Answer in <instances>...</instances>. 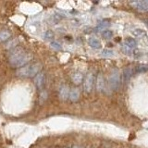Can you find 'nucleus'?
I'll list each match as a JSON object with an SVG mask.
<instances>
[{
	"label": "nucleus",
	"mask_w": 148,
	"mask_h": 148,
	"mask_svg": "<svg viewBox=\"0 0 148 148\" xmlns=\"http://www.w3.org/2000/svg\"><path fill=\"white\" fill-rule=\"evenodd\" d=\"M89 45L91 47L95 48V49L101 48V42L97 38H95V37H92V38L89 39Z\"/></svg>",
	"instance_id": "12"
},
{
	"label": "nucleus",
	"mask_w": 148,
	"mask_h": 148,
	"mask_svg": "<svg viewBox=\"0 0 148 148\" xmlns=\"http://www.w3.org/2000/svg\"><path fill=\"white\" fill-rule=\"evenodd\" d=\"M124 45L128 46V47L131 49H133L137 46V42L135 39L132 38V37H128V38H126L124 41Z\"/></svg>",
	"instance_id": "11"
},
{
	"label": "nucleus",
	"mask_w": 148,
	"mask_h": 148,
	"mask_svg": "<svg viewBox=\"0 0 148 148\" xmlns=\"http://www.w3.org/2000/svg\"><path fill=\"white\" fill-rule=\"evenodd\" d=\"M41 69H42V65L40 63L38 62L34 63L32 65H29V66L21 68L17 71V75L21 76V77H34L39 73Z\"/></svg>",
	"instance_id": "2"
},
{
	"label": "nucleus",
	"mask_w": 148,
	"mask_h": 148,
	"mask_svg": "<svg viewBox=\"0 0 148 148\" xmlns=\"http://www.w3.org/2000/svg\"><path fill=\"white\" fill-rule=\"evenodd\" d=\"M32 55L31 53L25 52L21 47H15L9 55V63L14 68H22L23 66L31 61Z\"/></svg>",
	"instance_id": "1"
},
{
	"label": "nucleus",
	"mask_w": 148,
	"mask_h": 148,
	"mask_svg": "<svg viewBox=\"0 0 148 148\" xmlns=\"http://www.w3.org/2000/svg\"><path fill=\"white\" fill-rule=\"evenodd\" d=\"M133 75V69L132 68H126V69H124V71H123V81L125 82H128L130 80H131V78L132 77Z\"/></svg>",
	"instance_id": "9"
},
{
	"label": "nucleus",
	"mask_w": 148,
	"mask_h": 148,
	"mask_svg": "<svg viewBox=\"0 0 148 148\" xmlns=\"http://www.w3.org/2000/svg\"><path fill=\"white\" fill-rule=\"evenodd\" d=\"M113 55H114V53L111 49L106 48V49H104L103 51H102V56L105 58H110V57H112Z\"/></svg>",
	"instance_id": "19"
},
{
	"label": "nucleus",
	"mask_w": 148,
	"mask_h": 148,
	"mask_svg": "<svg viewBox=\"0 0 148 148\" xmlns=\"http://www.w3.org/2000/svg\"><path fill=\"white\" fill-rule=\"evenodd\" d=\"M105 80H104V77L102 74H98V76H97V79H96V88L97 90L99 92H103L105 90Z\"/></svg>",
	"instance_id": "8"
},
{
	"label": "nucleus",
	"mask_w": 148,
	"mask_h": 148,
	"mask_svg": "<svg viewBox=\"0 0 148 148\" xmlns=\"http://www.w3.org/2000/svg\"><path fill=\"white\" fill-rule=\"evenodd\" d=\"M148 71L147 66H139V67H137V71L138 72H143V71Z\"/></svg>",
	"instance_id": "23"
},
{
	"label": "nucleus",
	"mask_w": 148,
	"mask_h": 148,
	"mask_svg": "<svg viewBox=\"0 0 148 148\" xmlns=\"http://www.w3.org/2000/svg\"><path fill=\"white\" fill-rule=\"evenodd\" d=\"M72 148H82V147H80V146H77V145H74V146H72Z\"/></svg>",
	"instance_id": "24"
},
{
	"label": "nucleus",
	"mask_w": 148,
	"mask_h": 148,
	"mask_svg": "<svg viewBox=\"0 0 148 148\" xmlns=\"http://www.w3.org/2000/svg\"><path fill=\"white\" fill-rule=\"evenodd\" d=\"M51 47L56 49V50H60L62 47H61V45H59V43H58V42H51Z\"/></svg>",
	"instance_id": "21"
},
{
	"label": "nucleus",
	"mask_w": 148,
	"mask_h": 148,
	"mask_svg": "<svg viewBox=\"0 0 148 148\" xmlns=\"http://www.w3.org/2000/svg\"><path fill=\"white\" fill-rule=\"evenodd\" d=\"M59 98L61 100H66L69 98V87L67 85H62L60 87L59 89Z\"/></svg>",
	"instance_id": "7"
},
{
	"label": "nucleus",
	"mask_w": 148,
	"mask_h": 148,
	"mask_svg": "<svg viewBox=\"0 0 148 148\" xmlns=\"http://www.w3.org/2000/svg\"><path fill=\"white\" fill-rule=\"evenodd\" d=\"M43 37H44V39H45V40H47V41L52 40V39L54 38V32H53L52 31H49V30H48V31H46V32H44Z\"/></svg>",
	"instance_id": "16"
},
{
	"label": "nucleus",
	"mask_w": 148,
	"mask_h": 148,
	"mask_svg": "<svg viewBox=\"0 0 148 148\" xmlns=\"http://www.w3.org/2000/svg\"><path fill=\"white\" fill-rule=\"evenodd\" d=\"M10 37H11V32L9 31L5 30V31L0 32V43L8 41Z\"/></svg>",
	"instance_id": "13"
},
{
	"label": "nucleus",
	"mask_w": 148,
	"mask_h": 148,
	"mask_svg": "<svg viewBox=\"0 0 148 148\" xmlns=\"http://www.w3.org/2000/svg\"><path fill=\"white\" fill-rule=\"evenodd\" d=\"M133 34L136 37H143V36L146 35V32L142 30V29H136V30L133 31Z\"/></svg>",
	"instance_id": "18"
},
{
	"label": "nucleus",
	"mask_w": 148,
	"mask_h": 148,
	"mask_svg": "<svg viewBox=\"0 0 148 148\" xmlns=\"http://www.w3.org/2000/svg\"><path fill=\"white\" fill-rule=\"evenodd\" d=\"M94 74L92 72H89L87 74V76L85 77L84 83H83V88H84V91L86 92H90L92 90V87H94Z\"/></svg>",
	"instance_id": "5"
},
{
	"label": "nucleus",
	"mask_w": 148,
	"mask_h": 148,
	"mask_svg": "<svg viewBox=\"0 0 148 148\" xmlns=\"http://www.w3.org/2000/svg\"><path fill=\"white\" fill-rule=\"evenodd\" d=\"M110 25V22L108 20H104V21H102L98 25L96 26L95 28V30L96 31H102V30H104V29H106L108 26Z\"/></svg>",
	"instance_id": "15"
},
{
	"label": "nucleus",
	"mask_w": 148,
	"mask_h": 148,
	"mask_svg": "<svg viewBox=\"0 0 148 148\" xmlns=\"http://www.w3.org/2000/svg\"><path fill=\"white\" fill-rule=\"evenodd\" d=\"M45 76L43 72H40L38 73L34 78V84L36 85V87L38 89H42L45 85Z\"/></svg>",
	"instance_id": "6"
},
{
	"label": "nucleus",
	"mask_w": 148,
	"mask_h": 148,
	"mask_svg": "<svg viewBox=\"0 0 148 148\" xmlns=\"http://www.w3.org/2000/svg\"><path fill=\"white\" fill-rule=\"evenodd\" d=\"M79 97H80V92L77 89V88H74V89H71L69 91V98L71 101L72 102H76L78 101Z\"/></svg>",
	"instance_id": "10"
},
{
	"label": "nucleus",
	"mask_w": 148,
	"mask_h": 148,
	"mask_svg": "<svg viewBox=\"0 0 148 148\" xmlns=\"http://www.w3.org/2000/svg\"><path fill=\"white\" fill-rule=\"evenodd\" d=\"M122 51H123V53L124 54H126V55H128V56H131V55H132V49H131V48H129L128 46H126V45H123L122 46Z\"/></svg>",
	"instance_id": "20"
},
{
	"label": "nucleus",
	"mask_w": 148,
	"mask_h": 148,
	"mask_svg": "<svg viewBox=\"0 0 148 148\" xmlns=\"http://www.w3.org/2000/svg\"><path fill=\"white\" fill-rule=\"evenodd\" d=\"M130 5L135 8L136 10L142 12L148 11V0H138V1H132L130 3Z\"/></svg>",
	"instance_id": "4"
},
{
	"label": "nucleus",
	"mask_w": 148,
	"mask_h": 148,
	"mask_svg": "<svg viewBox=\"0 0 148 148\" xmlns=\"http://www.w3.org/2000/svg\"><path fill=\"white\" fill-rule=\"evenodd\" d=\"M109 85L112 90H118L120 85V75L118 69H113L109 76Z\"/></svg>",
	"instance_id": "3"
},
{
	"label": "nucleus",
	"mask_w": 148,
	"mask_h": 148,
	"mask_svg": "<svg viewBox=\"0 0 148 148\" xmlns=\"http://www.w3.org/2000/svg\"><path fill=\"white\" fill-rule=\"evenodd\" d=\"M102 36H103L105 39H111L113 37V32L110 30H106L102 32Z\"/></svg>",
	"instance_id": "17"
},
{
	"label": "nucleus",
	"mask_w": 148,
	"mask_h": 148,
	"mask_svg": "<svg viewBox=\"0 0 148 148\" xmlns=\"http://www.w3.org/2000/svg\"><path fill=\"white\" fill-rule=\"evenodd\" d=\"M147 68H148V65H147Z\"/></svg>",
	"instance_id": "25"
},
{
	"label": "nucleus",
	"mask_w": 148,
	"mask_h": 148,
	"mask_svg": "<svg viewBox=\"0 0 148 148\" xmlns=\"http://www.w3.org/2000/svg\"><path fill=\"white\" fill-rule=\"evenodd\" d=\"M71 80H72V82L74 83H75V84H80V83H82V82L83 80V76H82V73L76 72V73H74L72 75Z\"/></svg>",
	"instance_id": "14"
},
{
	"label": "nucleus",
	"mask_w": 148,
	"mask_h": 148,
	"mask_svg": "<svg viewBox=\"0 0 148 148\" xmlns=\"http://www.w3.org/2000/svg\"><path fill=\"white\" fill-rule=\"evenodd\" d=\"M18 39H14V40H12L11 42H9V43L8 44V45H7V48L8 49H10V48H13V47H15V46L17 45V44H18Z\"/></svg>",
	"instance_id": "22"
}]
</instances>
